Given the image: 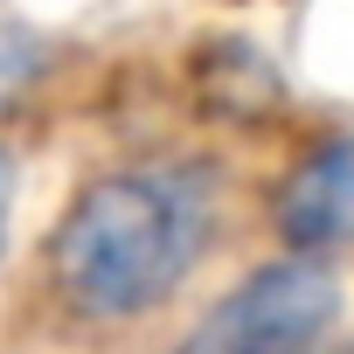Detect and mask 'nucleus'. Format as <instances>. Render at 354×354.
<instances>
[{"label":"nucleus","instance_id":"obj_3","mask_svg":"<svg viewBox=\"0 0 354 354\" xmlns=\"http://www.w3.org/2000/svg\"><path fill=\"white\" fill-rule=\"evenodd\" d=\"M278 236L292 250H347L354 243V132L319 139L278 188Z\"/></svg>","mask_w":354,"mask_h":354},{"label":"nucleus","instance_id":"obj_1","mask_svg":"<svg viewBox=\"0 0 354 354\" xmlns=\"http://www.w3.org/2000/svg\"><path fill=\"white\" fill-rule=\"evenodd\" d=\"M216 236V174L195 160L118 167L63 209L49 278L84 319H139L188 285Z\"/></svg>","mask_w":354,"mask_h":354},{"label":"nucleus","instance_id":"obj_4","mask_svg":"<svg viewBox=\"0 0 354 354\" xmlns=\"http://www.w3.org/2000/svg\"><path fill=\"white\" fill-rule=\"evenodd\" d=\"M195 84H202L209 111H223V118H264V111L278 104V70H271L243 35L209 42V49L195 56Z\"/></svg>","mask_w":354,"mask_h":354},{"label":"nucleus","instance_id":"obj_2","mask_svg":"<svg viewBox=\"0 0 354 354\" xmlns=\"http://www.w3.org/2000/svg\"><path fill=\"white\" fill-rule=\"evenodd\" d=\"M333 319L340 278L319 264V250H292L250 271L174 354H333Z\"/></svg>","mask_w":354,"mask_h":354},{"label":"nucleus","instance_id":"obj_5","mask_svg":"<svg viewBox=\"0 0 354 354\" xmlns=\"http://www.w3.org/2000/svg\"><path fill=\"white\" fill-rule=\"evenodd\" d=\"M35 63H42V49L21 35V28H0V111H8L21 91H28V77H35Z\"/></svg>","mask_w":354,"mask_h":354},{"label":"nucleus","instance_id":"obj_6","mask_svg":"<svg viewBox=\"0 0 354 354\" xmlns=\"http://www.w3.org/2000/svg\"><path fill=\"white\" fill-rule=\"evenodd\" d=\"M15 188H21V167H15L8 146H0V250H8V223H15Z\"/></svg>","mask_w":354,"mask_h":354}]
</instances>
